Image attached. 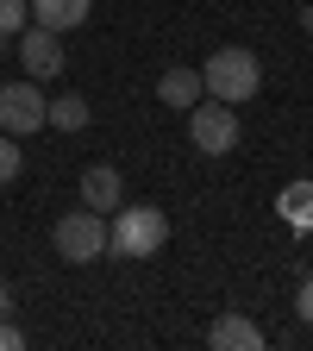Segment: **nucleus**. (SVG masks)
<instances>
[{
	"label": "nucleus",
	"mask_w": 313,
	"mask_h": 351,
	"mask_svg": "<svg viewBox=\"0 0 313 351\" xmlns=\"http://www.w3.org/2000/svg\"><path fill=\"white\" fill-rule=\"evenodd\" d=\"M95 0H32V25H51V32H75L88 19Z\"/></svg>",
	"instance_id": "obj_9"
},
{
	"label": "nucleus",
	"mask_w": 313,
	"mask_h": 351,
	"mask_svg": "<svg viewBox=\"0 0 313 351\" xmlns=\"http://www.w3.org/2000/svg\"><path fill=\"white\" fill-rule=\"evenodd\" d=\"M163 245H169L163 207H113V219H107V251L113 257H157Z\"/></svg>",
	"instance_id": "obj_2"
},
{
	"label": "nucleus",
	"mask_w": 313,
	"mask_h": 351,
	"mask_svg": "<svg viewBox=\"0 0 313 351\" xmlns=\"http://www.w3.org/2000/svg\"><path fill=\"white\" fill-rule=\"evenodd\" d=\"M19 345H25V332H19V326H7V320H0V351H19Z\"/></svg>",
	"instance_id": "obj_16"
},
{
	"label": "nucleus",
	"mask_w": 313,
	"mask_h": 351,
	"mask_svg": "<svg viewBox=\"0 0 313 351\" xmlns=\"http://www.w3.org/2000/svg\"><path fill=\"white\" fill-rule=\"evenodd\" d=\"M201 88H207L213 101H226V107H245L257 88H263V63L245 51V44H226V51H213V57H207Z\"/></svg>",
	"instance_id": "obj_1"
},
{
	"label": "nucleus",
	"mask_w": 313,
	"mask_h": 351,
	"mask_svg": "<svg viewBox=\"0 0 313 351\" xmlns=\"http://www.w3.org/2000/svg\"><path fill=\"white\" fill-rule=\"evenodd\" d=\"M32 25V0H0V44Z\"/></svg>",
	"instance_id": "obj_13"
},
{
	"label": "nucleus",
	"mask_w": 313,
	"mask_h": 351,
	"mask_svg": "<svg viewBox=\"0 0 313 351\" xmlns=\"http://www.w3.org/2000/svg\"><path fill=\"white\" fill-rule=\"evenodd\" d=\"M207 345H213V351H257V345H263V326L245 320V314H219V320L207 326Z\"/></svg>",
	"instance_id": "obj_8"
},
{
	"label": "nucleus",
	"mask_w": 313,
	"mask_h": 351,
	"mask_svg": "<svg viewBox=\"0 0 313 351\" xmlns=\"http://www.w3.org/2000/svg\"><path fill=\"white\" fill-rule=\"evenodd\" d=\"M63 32H51V25H25L19 32V63H25V75L32 82H51V75H63V44H57Z\"/></svg>",
	"instance_id": "obj_6"
},
{
	"label": "nucleus",
	"mask_w": 313,
	"mask_h": 351,
	"mask_svg": "<svg viewBox=\"0 0 313 351\" xmlns=\"http://www.w3.org/2000/svg\"><path fill=\"white\" fill-rule=\"evenodd\" d=\"M88 119H95V113H88L82 95H57V101H51V125H57V132H82Z\"/></svg>",
	"instance_id": "obj_12"
},
{
	"label": "nucleus",
	"mask_w": 313,
	"mask_h": 351,
	"mask_svg": "<svg viewBox=\"0 0 313 351\" xmlns=\"http://www.w3.org/2000/svg\"><path fill=\"white\" fill-rule=\"evenodd\" d=\"M301 25H307V32H313V7H301Z\"/></svg>",
	"instance_id": "obj_18"
},
{
	"label": "nucleus",
	"mask_w": 313,
	"mask_h": 351,
	"mask_svg": "<svg viewBox=\"0 0 313 351\" xmlns=\"http://www.w3.org/2000/svg\"><path fill=\"white\" fill-rule=\"evenodd\" d=\"M295 307H301V320H307V326H313V276H307V282H301V295H295Z\"/></svg>",
	"instance_id": "obj_15"
},
{
	"label": "nucleus",
	"mask_w": 313,
	"mask_h": 351,
	"mask_svg": "<svg viewBox=\"0 0 313 351\" xmlns=\"http://www.w3.org/2000/svg\"><path fill=\"white\" fill-rule=\"evenodd\" d=\"M19 163H25V151H19V138H7V132H0V189L13 182L19 176Z\"/></svg>",
	"instance_id": "obj_14"
},
{
	"label": "nucleus",
	"mask_w": 313,
	"mask_h": 351,
	"mask_svg": "<svg viewBox=\"0 0 313 351\" xmlns=\"http://www.w3.org/2000/svg\"><path fill=\"white\" fill-rule=\"evenodd\" d=\"M7 307H13V289H7V282H0V320H7Z\"/></svg>",
	"instance_id": "obj_17"
},
{
	"label": "nucleus",
	"mask_w": 313,
	"mask_h": 351,
	"mask_svg": "<svg viewBox=\"0 0 313 351\" xmlns=\"http://www.w3.org/2000/svg\"><path fill=\"white\" fill-rule=\"evenodd\" d=\"M82 207H95V213L125 207V176H119L113 163H88V169H82Z\"/></svg>",
	"instance_id": "obj_7"
},
{
	"label": "nucleus",
	"mask_w": 313,
	"mask_h": 351,
	"mask_svg": "<svg viewBox=\"0 0 313 351\" xmlns=\"http://www.w3.org/2000/svg\"><path fill=\"white\" fill-rule=\"evenodd\" d=\"M51 125V101H44V88L25 75V82H0V132L7 138H32V132Z\"/></svg>",
	"instance_id": "obj_4"
},
{
	"label": "nucleus",
	"mask_w": 313,
	"mask_h": 351,
	"mask_svg": "<svg viewBox=\"0 0 313 351\" xmlns=\"http://www.w3.org/2000/svg\"><path fill=\"white\" fill-rule=\"evenodd\" d=\"M276 207H282L288 226H313V176H307V182H288V189L276 195Z\"/></svg>",
	"instance_id": "obj_11"
},
{
	"label": "nucleus",
	"mask_w": 313,
	"mask_h": 351,
	"mask_svg": "<svg viewBox=\"0 0 313 351\" xmlns=\"http://www.w3.org/2000/svg\"><path fill=\"white\" fill-rule=\"evenodd\" d=\"M57 257L63 263H95L101 251H107V213H95V207H75V213H63L57 219Z\"/></svg>",
	"instance_id": "obj_5"
},
{
	"label": "nucleus",
	"mask_w": 313,
	"mask_h": 351,
	"mask_svg": "<svg viewBox=\"0 0 313 351\" xmlns=\"http://www.w3.org/2000/svg\"><path fill=\"white\" fill-rule=\"evenodd\" d=\"M188 145L201 151V157H226V151H238V107H226V101H195L188 107Z\"/></svg>",
	"instance_id": "obj_3"
},
{
	"label": "nucleus",
	"mask_w": 313,
	"mask_h": 351,
	"mask_svg": "<svg viewBox=\"0 0 313 351\" xmlns=\"http://www.w3.org/2000/svg\"><path fill=\"white\" fill-rule=\"evenodd\" d=\"M201 95H207V88H201V69H163V82H157V101H163V107H182V113H188Z\"/></svg>",
	"instance_id": "obj_10"
}]
</instances>
